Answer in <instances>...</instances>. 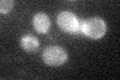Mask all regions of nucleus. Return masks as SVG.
Instances as JSON below:
<instances>
[{
    "mask_svg": "<svg viewBox=\"0 0 120 80\" xmlns=\"http://www.w3.org/2000/svg\"><path fill=\"white\" fill-rule=\"evenodd\" d=\"M106 31V24L99 17H91L82 21L81 32L93 39L102 37Z\"/></svg>",
    "mask_w": 120,
    "mask_h": 80,
    "instance_id": "nucleus-1",
    "label": "nucleus"
},
{
    "mask_svg": "<svg viewBox=\"0 0 120 80\" xmlns=\"http://www.w3.org/2000/svg\"><path fill=\"white\" fill-rule=\"evenodd\" d=\"M81 23L82 21H79L73 13L68 11H63L57 16V24L59 27L68 33L81 32Z\"/></svg>",
    "mask_w": 120,
    "mask_h": 80,
    "instance_id": "nucleus-2",
    "label": "nucleus"
},
{
    "mask_svg": "<svg viewBox=\"0 0 120 80\" xmlns=\"http://www.w3.org/2000/svg\"><path fill=\"white\" fill-rule=\"evenodd\" d=\"M67 53L59 46H49L44 50L42 58L44 62L49 66H59L66 62Z\"/></svg>",
    "mask_w": 120,
    "mask_h": 80,
    "instance_id": "nucleus-3",
    "label": "nucleus"
},
{
    "mask_svg": "<svg viewBox=\"0 0 120 80\" xmlns=\"http://www.w3.org/2000/svg\"><path fill=\"white\" fill-rule=\"evenodd\" d=\"M33 25L37 32L46 33L50 28V19L45 13H38L33 18Z\"/></svg>",
    "mask_w": 120,
    "mask_h": 80,
    "instance_id": "nucleus-4",
    "label": "nucleus"
},
{
    "mask_svg": "<svg viewBox=\"0 0 120 80\" xmlns=\"http://www.w3.org/2000/svg\"><path fill=\"white\" fill-rule=\"evenodd\" d=\"M21 46L27 52H34L39 47L38 39L33 35H24L21 38Z\"/></svg>",
    "mask_w": 120,
    "mask_h": 80,
    "instance_id": "nucleus-5",
    "label": "nucleus"
},
{
    "mask_svg": "<svg viewBox=\"0 0 120 80\" xmlns=\"http://www.w3.org/2000/svg\"><path fill=\"white\" fill-rule=\"evenodd\" d=\"M13 4H14L13 1H11V0H2V1L0 2V11H1L2 13L9 12V11L12 9Z\"/></svg>",
    "mask_w": 120,
    "mask_h": 80,
    "instance_id": "nucleus-6",
    "label": "nucleus"
}]
</instances>
